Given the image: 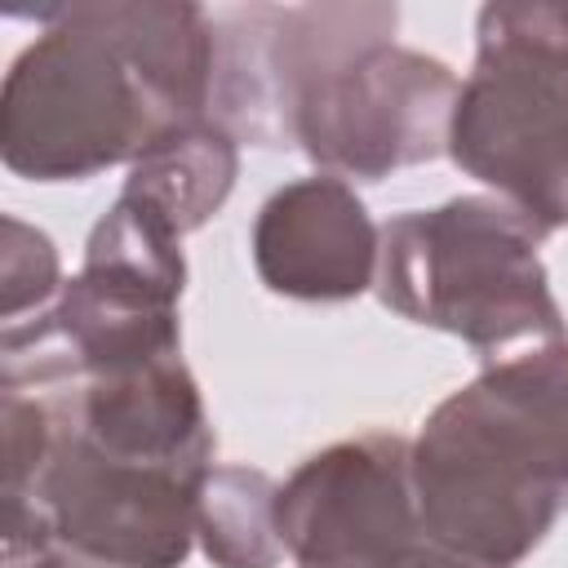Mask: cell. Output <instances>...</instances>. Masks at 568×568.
<instances>
[{
    "label": "cell",
    "instance_id": "6da1fadb",
    "mask_svg": "<svg viewBox=\"0 0 568 568\" xmlns=\"http://www.w3.org/2000/svg\"><path fill=\"white\" fill-rule=\"evenodd\" d=\"M36 18L44 31L0 89V155L18 178L84 182L209 120L217 31L200 4L106 0Z\"/></svg>",
    "mask_w": 568,
    "mask_h": 568
},
{
    "label": "cell",
    "instance_id": "7a4b0ae2",
    "mask_svg": "<svg viewBox=\"0 0 568 568\" xmlns=\"http://www.w3.org/2000/svg\"><path fill=\"white\" fill-rule=\"evenodd\" d=\"M422 537L484 568L528 559L568 506V342L493 359L408 448Z\"/></svg>",
    "mask_w": 568,
    "mask_h": 568
},
{
    "label": "cell",
    "instance_id": "3957f363",
    "mask_svg": "<svg viewBox=\"0 0 568 568\" xmlns=\"http://www.w3.org/2000/svg\"><path fill=\"white\" fill-rule=\"evenodd\" d=\"M546 231L501 195H457L382 226L377 297L479 355H524L568 342L541 262Z\"/></svg>",
    "mask_w": 568,
    "mask_h": 568
},
{
    "label": "cell",
    "instance_id": "277c9868",
    "mask_svg": "<svg viewBox=\"0 0 568 568\" xmlns=\"http://www.w3.org/2000/svg\"><path fill=\"white\" fill-rule=\"evenodd\" d=\"M462 80L448 62L373 40L324 67L297 98L288 146L320 173L377 182L448 151Z\"/></svg>",
    "mask_w": 568,
    "mask_h": 568
},
{
    "label": "cell",
    "instance_id": "5b68a950",
    "mask_svg": "<svg viewBox=\"0 0 568 568\" xmlns=\"http://www.w3.org/2000/svg\"><path fill=\"white\" fill-rule=\"evenodd\" d=\"M448 155L546 235L568 226V67L506 40H475Z\"/></svg>",
    "mask_w": 568,
    "mask_h": 568
},
{
    "label": "cell",
    "instance_id": "8992f818",
    "mask_svg": "<svg viewBox=\"0 0 568 568\" xmlns=\"http://www.w3.org/2000/svg\"><path fill=\"white\" fill-rule=\"evenodd\" d=\"M395 4H240L213 18L209 120L248 146H288L302 89L359 44L395 40Z\"/></svg>",
    "mask_w": 568,
    "mask_h": 568
},
{
    "label": "cell",
    "instance_id": "52a82bcc",
    "mask_svg": "<svg viewBox=\"0 0 568 568\" xmlns=\"http://www.w3.org/2000/svg\"><path fill=\"white\" fill-rule=\"evenodd\" d=\"M408 448L395 430H364L280 484L275 519L293 568H395L422 541Z\"/></svg>",
    "mask_w": 568,
    "mask_h": 568
},
{
    "label": "cell",
    "instance_id": "ba28073f",
    "mask_svg": "<svg viewBox=\"0 0 568 568\" xmlns=\"http://www.w3.org/2000/svg\"><path fill=\"white\" fill-rule=\"evenodd\" d=\"M0 386L36 390L62 430L111 462L160 466L195 479L213 466V426L182 355L111 373L0 368Z\"/></svg>",
    "mask_w": 568,
    "mask_h": 568
},
{
    "label": "cell",
    "instance_id": "9c48e42d",
    "mask_svg": "<svg viewBox=\"0 0 568 568\" xmlns=\"http://www.w3.org/2000/svg\"><path fill=\"white\" fill-rule=\"evenodd\" d=\"M377 262L382 226L346 178H297L253 217V266L280 297L351 302L377 284Z\"/></svg>",
    "mask_w": 568,
    "mask_h": 568
},
{
    "label": "cell",
    "instance_id": "30bf717a",
    "mask_svg": "<svg viewBox=\"0 0 568 568\" xmlns=\"http://www.w3.org/2000/svg\"><path fill=\"white\" fill-rule=\"evenodd\" d=\"M240 173V142L213 124L195 120L155 138L124 178V191L151 204L178 235L200 231L231 195Z\"/></svg>",
    "mask_w": 568,
    "mask_h": 568
},
{
    "label": "cell",
    "instance_id": "8fae6325",
    "mask_svg": "<svg viewBox=\"0 0 568 568\" xmlns=\"http://www.w3.org/2000/svg\"><path fill=\"white\" fill-rule=\"evenodd\" d=\"M280 484L253 466H209L195 488V541L213 568H280Z\"/></svg>",
    "mask_w": 568,
    "mask_h": 568
},
{
    "label": "cell",
    "instance_id": "7c38bea8",
    "mask_svg": "<svg viewBox=\"0 0 568 568\" xmlns=\"http://www.w3.org/2000/svg\"><path fill=\"white\" fill-rule=\"evenodd\" d=\"M62 284L67 280H62L53 240L40 226L4 213L0 217V328H13L49 311Z\"/></svg>",
    "mask_w": 568,
    "mask_h": 568
},
{
    "label": "cell",
    "instance_id": "4fadbf2b",
    "mask_svg": "<svg viewBox=\"0 0 568 568\" xmlns=\"http://www.w3.org/2000/svg\"><path fill=\"white\" fill-rule=\"evenodd\" d=\"M475 40H506L568 67V0H524V4H484Z\"/></svg>",
    "mask_w": 568,
    "mask_h": 568
},
{
    "label": "cell",
    "instance_id": "5bb4252c",
    "mask_svg": "<svg viewBox=\"0 0 568 568\" xmlns=\"http://www.w3.org/2000/svg\"><path fill=\"white\" fill-rule=\"evenodd\" d=\"M395 568H484V564H475V559H466V555H457V550H448V546H435V541H417Z\"/></svg>",
    "mask_w": 568,
    "mask_h": 568
},
{
    "label": "cell",
    "instance_id": "9a60e30c",
    "mask_svg": "<svg viewBox=\"0 0 568 568\" xmlns=\"http://www.w3.org/2000/svg\"><path fill=\"white\" fill-rule=\"evenodd\" d=\"M22 568H111V564H98V559H84V555H75V550H62V546H49L44 555H36V559H27Z\"/></svg>",
    "mask_w": 568,
    "mask_h": 568
}]
</instances>
